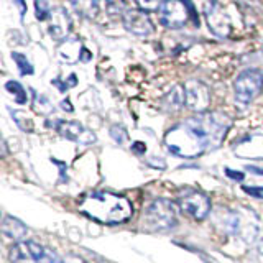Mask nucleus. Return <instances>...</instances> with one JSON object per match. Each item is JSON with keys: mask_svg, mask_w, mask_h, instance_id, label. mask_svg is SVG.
Instances as JSON below:
<instances>
[{"mask_svg": "<svg viewBox=\"0 0 263 263\" xmlns=\"http://www.w3.org/2000/svg\"><path fill=\"white\" fill-rule=\"evenodd\" d=\"M230 128V119L220 112H204L173 127L166 137L168 150L183 158H196L222 145Z\"/></svg>", "mask_w": 263, "mask_h": 263, "instance_id": "nucleus-1", "label": "nucleus"}, {"mask_svg": "<svg viewBox=\"0 0 263 263\" xmlns=\"http://www.w3.org/2000/svg\"><path fill=\"white\" fill-rule=\"evenodd\" d=\"M79 211L101 224H122L134 214V208L127 197L105 191L84 196L79 202Z\"/></svg>", "mask_w": 263, "mask_h": 263, "instance_id": "nucleus-2", "label": "nucleus"}, {"mask_svg": "<svg viewBox=\"0 0 263 263\" xmlns=\"http://www.w3.org/2000/svg\"><path fill=\"white\" fill-rule=\"evenodd\" d=\"M226 229L230 234L240 237L247 243H252L258 235V219L255 212L247 208H238L227 216Z\"/></svg>", "mask_w": 263, "mask_h": 263, "instance_id": "nucleus-3", "label": "nucleus"}, {"mask_svg": "<svg viewBox=\"0 0 263 263\" xmlns=\"http://www.w3.org/2000/svg\"><path fill=\"white\" fill-rule=\"evenodd\" d=\"M145 224L148 229L164 232L176 226V209L166 199H156L145 212Z\"/></svg>", "mask_w": 263, "mask_h": 263, "instance_id": "nucleus-4", "label": "nucleus"}, {"mask_svg": "<svg viewBox=\"0 0 263 263\" xmlns=\"http://www.w3.org/2000/svg\"><path fill=\"white\" fill-rule=\"evenodd\" d=\"M263 89V72L260 69H245L234 82L235 99L242 104L252 102Z\"/></svg>", "mask_w": 263, "mask_h": 263, "instance_id": "nucleus-5", "label": "nucleus"}, {"mask_svg": "<svg viewBox=\"0 0 263 263\" xmlns=\"http://www.w3.org/2000/svg\"><path fill=\"white\" fill-rule=\"evenodd\" d=\"M178 204L184 214H187V216H191L193 219H197V220L205 219L211 211L209 197L193 187H184L183 191H179Z\"/></svg>", "mask_w": 263, "mask_h": 263, "instance_id": "nucleus-6", "label": "nucleus"}, {"mask_svg": "<svg viewBox=\"0 0 263 263\" xmlns=\"http://www.w3.org/2000/svg\"><path fill=\"white\" fill-rule=\"evenodd\" d=\"M189 12H193V7L187 4V0H164L161 8H160V22L163 27L176 30L184 27Z\"/></svg>", "mask_w": 263, "mask_h": 263, "instance_id": "nucleus-7", "label": "nucleus"}, {"mask_svg": "<svg viewBox=\"0 0 263 263\" xmlns=\"http://www.w3.org/2000/svg\"><path fill=\"white\" fill-rule=\"evenodd\" d=\"M46 125L54 128L63 138L72 140V142H78L82 145H90V143L96 142L94 132L87 130L84 125H81L79 122H74V120H54V122L48 120Z\"/></svg>", "mask_w": 263, "mask_h": 263, "instance_id": "nucleus-8", "label": "nucleus"}, {"mask_svg": "<svg viewBox=\"0 0 263 263\" xmlns=\"http://www.w3.org/2000/svg\"><path fill=\"white\" fill-rule=\"evenodd\" d=\"M205 22H208L209 30L219 38H227L230 35V18L226 10L219 5L217 0H208L204 7Z\"/></svg>", "mask_w": 263, "mask_h": 263, "instance_id": "nucleus-9", "label": "nucleus"}, {"mask_svg": "<svg viewBox=\"0 0 263 263\" xmlns=\"http://www.w3.org/2000/svg\"><path fill=\"white\" fill-rule=\"evenodd\" d=\"M184 94H186V105L197 114H204L209 109L211 104V92L209 87L201 81L191 79L184 84Z\"/></svg>", "mask_w": 263, "mask_h": 263, "instance_id": "nucleus-10", "label": "nucleus"}, {"mask_svg": "<svg viewBox=\"0 0 263 263\" xmlns=\"http://www.w3.org/2000/svg\"><path fill=\"white\" fill-rule=\"evenodd\" d=\"M45 257V249L35 240L18 242L10 250L12 263H41Z\"/></svg>", "mask_w": 263, "mask_h": 263, "instance_id": "nucleus-11", "label": "nucleus"}, {"mask_svg": "<svg viewBox=\"0 0 263 263\" xmlns=\"http://www.w3.org/2000/svg\"><path fill=\"white\" fill-rule=\"evenodd\" d=\"M123 27L137 36H148L153 31V23L143 10H127L123 13Z\"/></svg>", "mask_w": 263, "mask_h": 263, "instance_id": "nucleus-12", "label": "nucleus"}, {"mask_svg": "<svg viewBox=\"0 0 263 263\" xmlns=\"http://www.w3.org/2000/svg\"><path fill=\"white\" fill-rule=\"evenodd\" d=\"M234 153L247 160H263V135H247L234 145Z\"/></svg>", "mask_w": 263, "mask_h": 263, "instance_id": "nucleus-13", "label": "nucleus"}, {"mask_svg": "<svg viewBox=\"0 0 263 263\" xmlns=\"http://www.w3.org/2000/svg\"><path fill=\"white\" fill-rule=\"evenodd\" d=\"M49 35L56 41H64L68 40V35L71 31V18L68 12L63 7L53 8L51 16H49Z\"/></svg>", "mask_w": 263, "mask_h": 263, "instance_id": "nucleus-14", "label": "nucleus"}, {"mask_svg": "<svg viewBox=\"0 0 263 263\" xmlns=\"http://www.w3.org/2000/svg\"><path fill=\"white\" fill-rule=\"evenodd\" d=\"M82 49H84V46H82L81 40L68 38L60 45V48H58V58H60V61H63V63L74 64V63L81 61Z\"/></svg>", "mask_w": 263, "mask_h": 263, "instance_id": "nucleus-15", "label": "nucleus"}, {"mask_svg": "<svg viewBox=\"0 0 263 263\" xmlns=\"http://www.w3.org/2000/svg\"><path fill=\"white\" fill-rule=\"evenodd\" d=\"M2 232L8 238H13V240H23L25 235L28 232V229L22 220L15 219L12 216H5L2 220Z\"/></svg>", "mask_w": 263, "mask_h": 263, "instance_id": "nucleus-16", "label": "nucleus"}, {"mask_svg": "<svg viewBox=\"0 0 263 263\" xmlns=\"http://www.w3.org/2000/svg\"><path fill=\"white\" fill-rule=\"evenodd\" d=\"M186 104V94H184V86H175L170 92L164 96L163 99V105L166 110H179L181 107H183Z\"/></svg>", "mask_w": 263, "mask_h": 263, "instance_id": "nucleus-17", "label": "nucleus"}, {"mask_svg": "<svg viewBox=\"0 0 263 263\" xmlns=\"http://www.w3.org/2000/svg\"><path fill=\"white\" fill-rule=\"evenodd\" d=\"M71 4L79 15L86 18H92L97 13V2L96 0H71Z\"/></svg>", "mask_w": 263, "mask_h": 263, "instance_id": "nucleus-18", "label": "nucleus"}, {"mask_svg": "<svg viewBox=\"0 0 263 263\" xmlns=\"http://www.w3.org/2000/svg\"><path fill=\"white\" fill-rule=\"evenodd\" d=\"M5 89L13 96V99H15V102H16V104H25V102H27V99H28L27 90L23 89V86L20 84V82H16V81H8L7 84H5Z\"/></svg>", "mask_w": 263, "mask_h": 263, "instance_id": "nucleus-19", "label": "nucleus"}, {"mask_svg": "<svg viewBox=\"0 0 263 263\" xmlns=\"http://www.w3.org/2000/svg\"><path fill=\"white\" fill-rule=\"evenodd\" d=\"M33 109H35V112L41 114V115H46L53 110V105L49 104V101L41 94H33Z\"/></svg>", "mask_w": 263, "mask_h": 263, "instance_id": "nucleus-20", "label": "nucleus"}, {"mask_svg": "<svg viewBox=\"0 0 263 263\" xmlns=\"http://www.w3.org/2000/svg\"><path fill=\"white\" fill-rule=\"evenodd\" d=\"M12 60L15 61L16 66H18V69H20V74H22V76H27V74L30 76V74H33V66H31V63L27 60V56H25V54L13 51V53H12Z\"/></svg>", "mask_w": 263, "mask_h": 263, "instance_id": "nucleus-21", "label": "nucleus"}, {"mask_svg": "<svg viewBox=\"0 0 263 263\" xmlns=\"http://www.w3.org/2000/svg\"><path fill=\"white\" fill-rule=\"evenodd\" d=\"M12 117L16 122V125H18L23 132H31L33 130V122L25 112L15 110V112H12Z\"/></svg>", "mask_w": 263, "mask_h": 263, "instance_id": "nucleus-22", "label": "nucleus"}, {"mask_svg": "<svg viewBox=\"0 0 263 263\" xmlns=\"http://www.w3.org/2000/svg\"><path fill=\"white\" fill-rule=\"evenodd\" d=\"M35 10H36V18L40 22L49 20V16H51V12H53L46 0H35Z\"/></svg>", "mask_w": 263, "mask_h": 263, "instance_id": "nucleus-23", "label": "nucleus"}, {"mask_svg": "<svg viewBox=\"0 0 263 263\" xmlns=\"http://www.w3.org/2000/svg\"><path fill=\"white\" fill-rule=\"evenodd\" d=\"M164 0H137V4L140 7V10H143L145 13L152 12H160V8L163 5Z\"/></svg>", "mask_w": 263, "mask_h": 263, "instance_id": "nucleus-24", "label": "nucleus"}, {"mask_svg": "<svg viewBox=\"0 0 263 263\" xmlns=\"http://www.w3.org/2000/svg\"><path fill=\"white\" fill-rule=\"evenodd\" d=\"M110 134H112V138H114L117 143H123V142L127 140V132L123 130L122 127H119V125H114V127L110 128Z\"/></svg>", "mask_w": 263, "mask_h": 263, "instance_id": "nucleus-25", "label": "nucleus"}, {"mask_svg": "<svg viewBox=\"0 0 263 263\" xmlns=\"http://www.w3.org/2000/svg\"><path fill=\"white\" fill-rule=\"evenodd\" d=\"M105 5H107V10L110 13H119V10L123 8L122 0H105Z\"/></svg>", "mask_w": 263, "mask_h": 263, "instance_id": "nucleus-26", "label": "nucleus"}, {"mask_svg": "<svg viewBox=\"0 0 263 263\" xmlns=\"http://www.w3.org/2000/svg\"><path fill=\"white\" fill-rule=\"evenodd\" d=\"M243 191L247 194H250L253 197H258V199H263V187L261 186H245Z\"/></svg>", "mask_w": 263, "mask_h": 263, "instance_id": "nucleus-27", "label": "nucleus"}, {"mask_svg": "<svg viewBox=\"0 0 263 263\" xmlns=\"http://www.w3.org/2000/svg\"><path fill=\"white\" fill-rule=\"evenodd\" d=\"M63 263H87V261H84L81 257H78V255L69 253V255H66V257H64Z\"/></svg>", "mask_w": 263, "mask_h": 263, "instance_id": "nucleus-28", "label": "nucleus"}, {"mask_svg": "<svg viewBox=\"0 0 263 263\" xmlns=\"http://www.w3.org/2000/svg\"><path fill=\"white\" fill-rule=\"evenodd\" d=\"M226 173H227V175H229V178H232V179H237V181H242L245 176L242 175V173L240 171H234V170H230V168H227L226 170Z\"/></svg>", "mask_w": 263, "mask_h": 263, "instance_id": "nucleus-29", "label": "nucleus"}, {"mask_svg": "<svg viewBox=\"0 0 263 263\" xmlns=\"http://www.w3.org/2000/svg\"><path fill=\"white\" fill-rule=\"evenodd\" d=\"M61 109L63 110H66V112H72V107H71V102L68 101V99H66V101H61Z\"/></svg>", "mask_w": 263, "mask_h": 263, "instance_id": "nucleus-30", "label": "nucleus"}, {"mask_svg": "<svg viewBox=\"0 0 263 263\" xmlns=\"http://www.w3.org/2000/svg\"><path fill=\"white\" fill-rule=\"evenodd\" d=\"M90 58H92V54H90L89 51H87V49L84 48V49H82V54H81V61H89L90 60Z\"/></svg>", "mask_w": 263, "mask_h": 263, "instance_id": "nucleus-31", "label": "nucleus"}, {"mask_svg": "<svg viewBox=\"0 0 263 263\" xmlns=\"http://www.w3.org/2000/svg\"><path fill=\"white\" fill-rule=\"evenodd\" d=\"M247 170L252 171V173H257V175L263 176V170L261 168H257V166H247Z\"/></svg>", "mask_w": 263, "mask_h": 263, "instance_id": "nucleus-32", "label": "nucleus"}, {"mask_svg": "<svg viewBox=\"0 0 263 263\" xmlns=\"http://www.w3.org/2000/svg\"><path fill=\"white\" fill-rule=\"evenodd\" d=\"M258 250H260V253H261V257H263V240L260 242V245H258Z\"/></svg>", "mask_w": 263, "mask_h": 263, "instance_id": "nucleus-33", "label": "nucleus"}]
</instances>
